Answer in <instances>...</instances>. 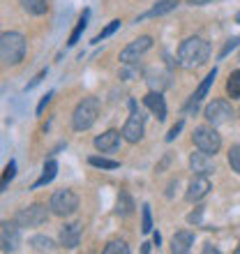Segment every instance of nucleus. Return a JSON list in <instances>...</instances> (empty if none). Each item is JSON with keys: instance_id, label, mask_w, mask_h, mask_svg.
<instances>
[{"instance_id": "f257e3e1", "label": "nucleus", "mask_w": 240, "mask_h": 254, "mask_svg": "<svg viewBox=\"0 0 240 254\" xmlns=\"http://www.w3.org/2000/svg\"><path fill=\"white\" fill-rule=\"evenodd\" d=\"M210 58V44L203 37H187L178 47V63L185 69H196Z\"/></svg>"}, {"instance_id": "f03ea898", "label": "nucleus", "mask_w": 240, "mask_h": 254, "mask_svg": "<svg viewBox=\"0 0 240 254\" xmlns=\"http://www.w3.org/2000/svg\"><path fill=\"white\" fill-rule=\"evenodd\" d=\"M26 37L21 33H2L0 35V63L2 65H19L26 56Z\"/></svg>"}, {"instance_id": "7ed1b4c3", "label": "nucleus", "mask_w": 240, "mask_h": 254, "mask_svg": "<svg viewBox=\"0 0 240 254\" xmlns=\"http://www.w3.org/2000/svg\"><path fill=\"white\" fill-rule=\"evenodd\" d=\"M97 116H100V100L97 97H83L72 114V127L76 132L90 129L97 121Z\"/></svg>"}, {"instance_id": "20e7f679", "label": "nucleus", "mask_w": 240, "mask_h": 254, "mask_svg": "<svg viewBox=\"0 0 240 254\" xmlns=\"http://www.w3.org/2000/svg\"><path fill=\"white\" fill-rule=\"evenodd\" d=\"M49 208H51V213L58 215V217H69L79 210V196L74 190H56L51 194V201H49Z\"/></svg>"}, {"instance_id": "39448f33", "label": "nucleus", "mask_w": 240, "mask_h": 254, "mask_svg": "<svg viewBox=\"0 0 240 254\" xmlns=\"http://www.w3.org/2000/svg\"><path fill=\"white\" fill-rule=\"evenodd\" d=\"M143 132H146V116L139 109V104L132 100L129 102V118L122 127V139L127 143H139L143 139Z\"/></svg>"}, {"instance_id": "423d86ee", "label": "nucleus", "mask_w": 240, "mask_h": 254, "mask_svg": "<svg viewBox=\"0 0 240 254\" xmlns=\"http://www.w3.org/2000/svg\"><path fill=\"white\" fill-rule=\"evenodd\" d=\"M192 141L199 150H203V153H208V155H217L220 153V148H222V136L215 132L213 125L196 127L194 134H192Z\"/></svg>"}, {"instance_id": "0eeeda50", "label": "nucleus", "mask_w": 240, "mask_h": 254, "mask_svg": "<svg viewBox=\"0 0 240 254\" xmlns=\"http://www.w3.org/2000/svg\"><path fill=\"white\" fill-rule=\"evenodd\" d=\"M203 116H206L208 125H213V127L227 125V123L234 118V109H231V104H229L227 100H213L206 107Z\"/></svg>"}, {"instance_id": "6e6552de", "label": "nucleus", "mask_w": 240, "mask_h": 254, "mask_svg": "<svg viewBox=\"0 0 240 254\" xmlns=\"http://www.w3.org/2000/svg\"><path fill=\"white\" fill-rule=\"evenodd\" d=\"M14 220H16L19 227H40V224L47 222V206L44 203H30V206L21 208Z\"/></svg>"}, {"instance_id": "1a4fd4ad", "label": "nucleus", "mask_w": 240, "mask_h": 254, "mask_svg": "<svg viewBox=\"0 0 240 254\" xmlns=\"http://www.w3.org/2000/svg\"><path fill=\"white\" fill-rule=\"evenodd\" d=\"M150 47H153V37H150V35H141V37L129 42V44L120 51V63H122V65H129V63L139 61Z\"/></svg>"}, {"instance_id": "9d476101", "label": "nucleus", "mask_w": 240, "mask_h": 254, "mask_svg": "<svg viewBox=\"0 0 240 254\" xmlns=\"http://www.w3.org/2000/svg\"><path fill=\"white\" fill-rule=\"evenodd\" d=\"M21 243V227L14 222H0V252H14Z\"/></svg>"}, {"instance_id": "9b49d317", "label": "nucleus", "mask_w": 240, "mask_h": 254, "mask_svg": "<svg viewBox=\"0 0 240 254\" xmlns=\"http://www.w3.org/2000/svg\"><path fill=\"white\" fill-rule=\"evenodd\" d=\"M210 190H213V183H210V178H208L206 174H194V178L189 181V185H187L185 199L194 203V201L203 199V196H206Z\"/></svg>"}, {"instance_id": "f8f14e48", "label": "nucleus", "mask_w": 240, "mask_h": 254, "mask_svg": "<svg viewBox=\"0 0 240 254\" xmlns=\"http://www.w3.org/2000/svg\"><path fill=\"white\" fill-rule=\"evenodd\" d=\"M81 234H83V224H81V222L65 224V227L60 229V245L65 250H74L81 241Z\"/></svg>"}, {"instance_id": "ddd939ff", "label": "nucleus", "mask_w": 240, "mask_h": 254, "mask_svg": "<svg viewBox=\"0 0 240 254\" xmlns=\"http://www.w3.org/2000/svg\"><path fill=\"white\" fill-rule=\"evenodd\" d=\"M189 169L194 174H213L215 164H213V155L203 153V150H196V153L189 155Z\"/></svg>"}, {"instance_id": "4468645a", "label": "nucleus", "mask_w": 240, "mask_h": 254, "mask_svg": "<svg viewBox=\"0 0 240 254\" xmlns=\"http://www.w3.org/2000/svg\"><path fill=\"white\" fill-rule=\"evenodd\" d=\"M120 139H122V132H118V129H107L104 134H100V136L95 139V148H97L100 153H114L116 148L120 146Z\"/></svg>"}, {"instance_id": "2eb2a0df", "label": "nucleus", "mask_w": 240, "mask_h": 254, "mask_svg": "<svg viewBox=\"0 0 240 254\" xmlns=\"http://www.w3.org/2000/svg\"><path fill=\"white\" fill-rule=\"evenodd\" d=\"M215 76H217V67H213V72H208V76L203 81L199 83V88L194 90V95H192V100H189V104H187V111H196V104H199L203 97L208 95V90L213 88V83H215Z\"/></svg>"}, {"instance_id": "dca6fc26", "label": "nucleus", "mask_w": 240, "mask_h": 254, "mask_svg": "<svg viewBox=\"0 0 240 254\" xmlns=\"http://www.w3.org/2000/svg\"><path fill=\"white\" fill-rule=\"evenodd\" d=\"M143 104H146L155 116H157V121H167V102L162 97V93L157 90H150V93L143 97Z\"/></svg>"}, {"instance_id": "f3484780", "label": "nucleus", "mask_w": 240, "mask_h": 254, "mask_svg": "<svg viewBox=\"0 0 240 254\" xmlns=\"http://www.w3.org/2000/svg\"><path fill=\"white\" fill-rule=\"evenodd\" d=\"M192 245H194V234L192 231H178V234H174V238H171V252L174 254L189 252Z\"/></svg>"}, {"instance_id": "a211bd4d", "label": "nucleus", "mask_w": 240, "mask_h": 254, "mask_svg": "<svg viewBox=\"0 0 240 254\" xmlns=\"http://www.w3.org/2000/svg\"><path fill=\"white\" fill-rule=\"evenodd\" d=\"M146 83L150 86V90H157V93H162L164 88H169V74L164 72V69H148L146 72Z\"/></svg>"}, {"instance_id": "6ab92c4d", "label": "nucleus", "mask_w": 240, "mask_h": 254, "mask_svg": "<svg viewBox=\"0 0 240 254\" xmlns=\"http://www.w3.org/2000/svg\"><path fill=\"white\" fill-rule=\"evenodd\" d=\"M178 7V0H160L157 5L153 7V9H148L146 14H141L139 19H136V23L139 21H143V19H153V16H162V14H167V12H171V9H176Z\"/></svg>"}, {"instance_id": "aec40b11", "label": "nucleus", "mask_w": 240, "mask_h": 254, "mask_svg": "<svg viewBox=\"0 0 240 254\" xmlns=\"http://www.w3.org/2000/svg\"><path fill=\"white\" fill-rule=\"evenodd\" d=\"M56 174H58V162L47 160L44 162V171H42V176L37 178V183H35L33 188H44V185H49V183L56 178Z\"/></svg>"}, {"instance_id": "412c9836", "label": "nucleus", "mask_w": 240, "mask_h": 254, "mask_svg": "<svg viewBox=\"0 0 240 254\" xmlns=\"http://www.w3.org/2000/svg\"><path fill=\"white\" fill-rule=\"evenodd\" d=\"M134 201L132 196L127 192H120L118 194V201H116V215H120V217H129V215L134 213Z\"/></svg>"}, {"instance_id": "4be33fe9", "label": "nucleus", "mask_w": 240, "mask_h": 254, "mask_svg": "<svg viewBox=\"0 0 240 254\" xmlns=\"http://www.w3.org/2000/svg\"><path fill=\"white\" fill-rule=\"evenodd\" d=\"M88 16H90V12H88V9H83V14L79 16L76 26H74L72 35H69V40H67V44H69V47H74V44L81 40V35H83V30H86V26H88Z\"/></svg>"}, {"instance_id": "5701e85b", "label": "nucleus", "mask_w": 240, "mask_h": 254, "mask_svg": "<svg viewBox=\"0 0 240 254\" xmlns=\"http://www.w3.org/2000/svg\"><path fill=\"white\" fill-rule=\"evenodd\" d=\"M21 7L26 9L28 14H33V16H42V14L47 12V0H19Z\"/></svg>"}, {"instance_id": "b1692460", "label": "nucleus", "mask_w": 240, "mask_h": 254, "mask_svg": "<svg viewBox=\"0 0 240 254\" xmlns=\"http://www.w3.org/2000/svg\"><path fill=\"white\" fill-rule=\"evenodd\" d=\"M227 93L231 100H238L240 97V69L229 74V81H227Z\"/></svg>"}, {"instance_id": "393cba45", "label": "nucleus", "mask_w": 240, "mask_h": 254, "mask_svg": "<svg viewBox=\"0 0 240 254\" xmlns=\"http://www.w3.org/2000/svg\"><path fill=\"white\" fill-rule=\"evenodd\" d=\"M14 176H16V162H9V164L2 169V176H0V192H5L7 185L14 181Z\"/></svg>"}, {"instance_id": "a878e982", "label": "nucleus", "mask_w": 240, "mask_h": 254, "mask_svg": "<svg viewBox=\"0 0 240 254\" xmlns=\"http://www.w3.org/2000/svg\"><path fill=\"white\" fill-rule=\"evenodd\" d=\"M30 248L37 250V252H49V250H54V241L47 238V236H33L30 238Z\"/></svg>"}, {"instance_id": "bb28decb", "label": "nucleus", "mask_w": 240, "mask_h": 254, "mask_svg": "<svg viewBox=\"0 0 240 254\" xmlns=\"http://www.w3.org/2000/svg\"><path fill=\"white\" fill-rule=\"evenodd\" d=\"M88 164H90V167H97V169H118L120 167V162L107 160V157H97V155L88 157Z\"/></svg>"}, {"instance_id": "cd10ccee", "label": "nucleus", "mask_w": 240, "mask_h": 254, "mask_svg": "<svg viewBox=\"0 0 240 254\" xmlns=\"http://www.w3.org/2000/svg\"><path fill=\"white\" fill-rule=\"evenodd\" d=\"M141 231H143V234H150V231H153V215H150V206H148V203L141 206Z\"/></svg>"}, {"instance_id": "c85d7f7f", "label": "nucleus", "mask_w": 240, "mask_h": 254, "mask_svg": "<svg viewBox=\"0 0 240 254\" xmlns=\"http://www.w3.org/2000/svg\"><path fill=\"white\" fill-rule=\"evenodd\" d=\"M104 254H129V248H127L125 241H111V243H107Z\"/></svg>"}, {"instance_id": "c756f323", "label": "nucleus", "mask_w": 240, "mask_h": 254, "mask_svg": "<svg viewBox=\"0 0 240 254\" xmlns=\"http://www.w3.org/2000/svg\"><path fill=\"white\" fill-rule=\"evenodd\" d=\"M229 164H231V169L240 176V143L229 148Z\"/></svg>"}, {"instance_id": "7c9ffc66", "label": "nucleus", "mask_w": 240, "mask_h": 254, "mask_svg": "<svg viewBox=\"0 0 240 254\" xmlns=\"http://www.w3.org/2000/svg\"><path fill=\"white\" fill-rule=\"evenodd\" d=\"M118 28H120V21H118V19H116V21H111V23H109V26L104 28V30H102V33H100V35H97V37H95V40H93V44H100L102 40H107V37H111V35H114L116 30H118Z\"/></svg>"}, {"instance_id": "2f4dec72", "label": "nucleus", "mask_w": 240, "mask_h": 254, "mask_svg": "<svg viewBox=\"0 0 240 254\" xmlns=\"http://www.w3.org/2000/svg\"><path fill=\"white\" fill-rule=\"evenodd\" d=\"M238 44H240V37H234V40H229L227 44H224V49L220 51V58H227V56L231 54V51H234V49L238 47Z\"/></svg>"}, {"instance_id": "473e14b6", "label": "nucleus", "mask_w": 240, "mask_h": 254, "mask_svg": "<svg viewBox=\"0 0 240 254\" xmlns=\"http://www.w3.org/2000/svg\"><path fill=\"white\" fill-rule=\"evenodd\" d=\"M51 97H54V93H47V95H44V97H42V102H40V104H37V116H42V114H44V109H47V104H49V102H51Z\"/></svg>"}, {"instance_id": "72a5a7b5", "label": "nucleus", "mask_w": 240, "mask_h": 254, "mask_svg": "<svg viewBox=\"0 0 240 254\" xmlns=\"http://www.w3.org/2000/svg\"><path fill=\"white\" fill-rule=\"evenodd\" d=\"M201 215H203V206L196 208V213H189V215H187V222H189V224H199V222H201Z\"/></svg>"}, {"instance_id": "f704fd0d", "label": "nucleus", "mask_w": 240, "mask_h": 254, "mask_svg": "<svg viewBox=\"0 0 240 254\" xmlns=\"http://www.w3.org/2000/svg\"><path fill=\"white\" fill-rule=\"evenodd\" d=\"M180 129H182V121H180V123H176V125L171 127V129H169V134H167V141H174L176 136H178V132H180Z\"/></svg>"}, {"instance_id": "c9c22d12", "label": "nucleus", "mask_w": 240, "mask_h": 254, "mask_svg": "<svg viewBox=\"0 0 240 254\" xmlns=\"http://www.w3.org/2000/svg\"><path fill=\"white\" fill-rule=\"evenodd\" d=\"M44 76H47V69H42V72L37 74V76H35V79H33V81H30V83H28V86H26V90H30V88H35V86H37V83H40L42 79H44Z\"/></svg>"}, {"instance_id": "e433bc0d", "label": "nucleus", "mask_w": 240, "mask_h": 254, "mask_svg": "<svg viewBox=\"0 0 240 254\" xmlns=\"http://www.w3.org/2000/svg\"><path fill=\"white\" fill-rule=\"evenodd\" d=\"M208 2H213V0H189L192 7H201V5H208Z\"/></svg>"}, {"instance_id": "4c0bfd02", "label": "nucleus", "mask_w": 240, "mask_h": 254, "mask_svg": "<svg viewBox=\"0 0 240 254\" xmlns=\"http://www.w3.org/2000/svg\"><path fill=\"white\" fill-rule=\"evenodd\" d=\"M153 243H155V245H157V248H160V243H162V236H160V234H155V236H153Z\"/></svg>"}, {"instance_id": "58836bf2", "label": "nucleus", "mask_w": 240, "mask_h": 254, "mask_svg": "<svg viewBox=\"0 0 240 254\" xmlns=\"http://www.w3.org/2000/svg\"><path fill=\"white\" fill-rule=\"evenodd\" d=\"M203 252H217V248H213V245H206V248H203Z\"/></svg>"}, {"instance_id": "ea45409f", "label": "nucleus", "mask_w": 240, "mask_h": 254, "mask_svg": "<svg viewBox=\"0 0 240 254\" xmlns=\"http://www.w3.org/2000/svg\"><path fill=\"white\" fill-rule=\"evenodd\" d=\"M236 254H240V248H238V250H236Z\"/></svg>"}, {"instance_id": "a19ab883", "label": "nucleus", "mask_w": 240, "mask_h": 254, "mask_svg": "<svg viewBox=\"0 0 240 254\" xmlns=\"http://www.w3.org/2000/svg\"><path fill=\"white\" fill-rule=\"evenodd\" d=\"M238 114H240V111H238Z\"/></svg>"}]
</instances>
